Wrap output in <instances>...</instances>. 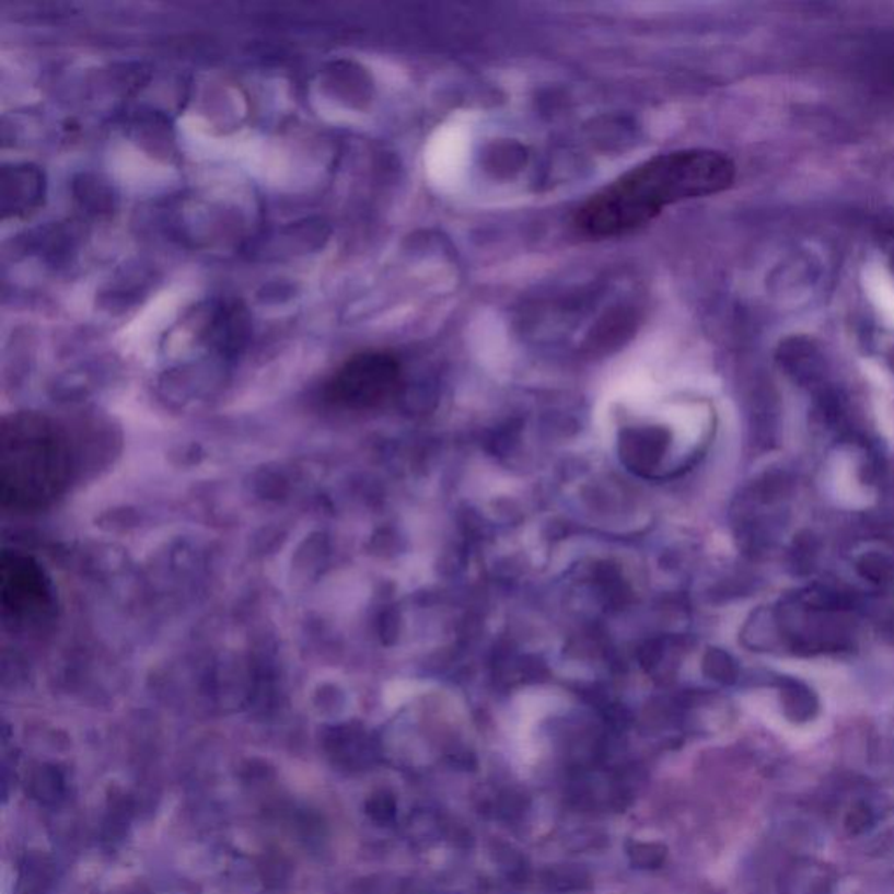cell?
Returning a JSON list of instances; mask_svg holds the SVG:
<instances>
[{
    "label": "cell",
    "mask_w": 894,
    "mask_h": 894,
    "mask_svg": "<svg viewBox=\"0 0 894 894\" xmlns=\"http://www.w3.org/2000/svg\"><path fill=\"white\" fill-rule=\"evenodd\" d=\"M735 173L734 161L711 149L659 154L589 198L574 216V225L591 239L626 234L671 205L731 189Z\"/></svg>",
    "instance_id": "cell-1"
},
{
    "label": "cell",
    "mask_w": 894,
    "mask_h": 894,
    "mask_svg": "<svg viewBox=\"0 0 894 894\" xmlns=\"http://www.w3.org/2000/svg\"><path fill=\"white\" fill-rule=\"evenodd\" d=\"M74 458L69 437L48 416L14 413L0 432V501L31 514L48 509L69 488Z\"/></svg>",
    "instance_id": "cell-2"
},
{
    "label": "cell",
    "mask_w": 894,
    "mask_h": 894,
    "mask_svg": "<svg viewBox=\"0 0 894 894\" xmlns=\"http://www.w3.org/2000/svg\"><path fill=\"white\" fill-rule=\"evenodd\" d=\"M400 381L403 369L394 355L363 351L334 372L325 385V398L339 409H376L397 395Z\"/></svg>",
    "instance_id": "cell-3"
},
{
    "label": "cell",
    "mask_w": 894,
    "mask_h": 894,
    "mask_svg": "<svg viewBox=\"0 0 894 894\" xmlns=\"http://www.w3.org/2000/svg\"><path fill=\"white\" fill-rule=\"evenodd\" d=\"M0 606L5 623L37 626L51 615L53 589L39 562L20 550H4L0 558Z\"/></svg>",
    "instance_id": "cell-4"
},
{
    "label": "cell",
    "mask_w": 894,
    "mask_h": 894,
    "mask_svg": "<svg viewBox=\"0 0 894 894\" xmlns=\"http://www.w3.org/2000/svg\"><path fill=\"white\" fill-rule=\"evenodd\" d=\"M43 196V175L31 164H14L2 172V212L20 216L39 204Z\"/></svg>",
    "instance_id": "cell-5"
},
{
    "label": "cell",
    "mask_w": 894,
    "mask_h": 894,
    "mask_svg": "<svg viewBox=\"0 0 894 894\" xmlns=\"http://www.w3.org/2000/svg\"><path fill=\"white\" fill-rule=\"evenodd\" d=\"M670 441L659 428L627 430L620 439V456L627 467L650 472L659 467Z\"/></svg>",
    "instance_id": "cell-6"
},
{
    "label": "cell",
    "mask_w": 894,
    "mask_h": 894,
    "mask_svg": "<svg viewBox=\"0 0 894 894\" xmlns=\"http://www.w3.org/2000/svg\"><path fill=\"white\" fill-rule=\"evenodd\" d=\"M135 816V800L128 791L119 787L108 790L107 802H105V814L100 828L102 844L107 849H116L125 840L130 832L131 821Z\"/></svg>",
    "instance_id": "cell-7"
},
{
    "label": "cell",
    "mask_w": 894,
    "mask_h": 894,
    "mask_svg": "<svg viewBox=\"0 0 894 894\" xmlns=\"http://www.w3.org/2000/svg\"><path fill=\"white\" fill-rule=\"evenodd\" d=\"M57 882V864L43 851L26 852L18 864L13 894H49Z\"/></svg>",
    "instance_id": "cell-8"
},
{
    "label": "cell",
    "mask_w": 894,
    "mask_h": 894,
    "mask_svg": "<svg viewBox=\"0 0 894 894\" xmlns=\"http://www.w3.org/2000/svg\"><path fill=\"white\" fill-rule=\"evenodd\" d=\"M327 753L337 767L362 770L372 762L368 743L351 731H337L327 739Z\"/></svg>",
    "instance_id": "cell-9"
},
{
    "label": "cell",
    "mask_w": 894,
    "mask_h": 894,
    "mask_svg": "<svg viewBox=\"0 0 894 894\" xmlns=\"http://www.w3.org/2000/svg\"><path fill=\"white\" fill-rule=\"evenodd\" d=\"M26 791L35 802L46 808L61 804L67 796L66 774L55 765H39L26 779Z\"/></svg>",
    "instance_id": "cell-10"
},
{
    "label": "cell",
    "mask_w": 894,
    "mask_h": 894,
    "mask_svg": "<svg viewBox=\"0 0 894 894\" xmlns=\"http://www.w3.org/2000/svg\"><path fill=\"white\" fill-rule=\"evenodd\" d=\"M782 706L788 717L796 722L811 720L816 713L817 700L813 692L799 682H787L781 692Z\"/></svg>",
    "instance_id": "cell-11"
},
{
    "label": "cell",
    "mask_w": 894,
    "mask_h": 894,
    "mask_svg": "<svg viewBox=\"0 0 894 894\" xmlns=\"http://www.w3.org/2000/svg\"><path fill=\"white\" fill-rule=\"evenodd\" d=\"M365 814L380 826L394 823L395 816H397V800H395L394 793L386 790L372 793L368 802H365Z\"/></svg>",
    "instance_id": "cell-12"
},
{
    "label": "cell",
    "mask_w": 894,
    "mask_h": 894,
    "mask_svg": "<svg viewBox=\"0 0 894 894\" xmlns=\"http://www.w3.org/2000/svg\"><path fill=\"white\" fill-rule=\"evenodd\" d=\"M706 673L717 682L732 683L738 676V667L731 655L722 650H711L705 659Z\"/></svg>",
    "instance_id": "cell-13"
},
{
    "label": "cell",
    "mask_w": 894,
    "mask_h": 894,
    "mask_svg": "<svg viewBox=\"0 0 894 894\" xmlns=\"http://www.w3.org/2000/svg\"><path fill=\"white\" fill-rule=\"evenodd\" d=\"M858 570H860L864 579L875 583L887 582L894 573L893 562L886 556H881V554L863 556L861 561L858 562Z\"/></svg>",
    "instance_id": "cell-14"
},
{
    "label": "cell",
    "mask_w": 894,
    "mask_h": 894,
    "mask_svg": "<svg viewBox=\"0 0 894 894\" xmlns=\"http://www.w3.org/2000/svg\"><path fill=\"white\" fill-rule=\"evenodd\" d=\"M631 860L640 869H659L665 860V847L661 844H636L631 849Z\"/></svg>",
    "instance_id": "cell-15"
},
{
    "label": "cell",
    "mask_w": 894,
    "mask_h": 894,
    "mask_svg": "<svg viewBox=\"0 0 894 894\" xmlns=\"http://www.w3.org/2000/svg\"><path fill=\"white\" fill-rule=\"evenodd\" d=\"M582 872L573 869H567V875H565V869L554 870L553 878H550V884L561 890H577V887H582Z\"/></svg>",
    "instance_id": "cell-16"
},
{
    "label": "cell",
    "mask_w": 894,
    "mask_h": 894,
    "mask_svg": "<svg viewBox=\"0 0 894 894\" xmlns=\"http://www.w3.org/2000/svg\"><path fill=\"white\" fill-rule=\"evenodd\" d=\"M117 894H152L143 884H131V886L123 887Z\"/></svg>",
    "instance_id": "cell-17"
}]
</instances>
